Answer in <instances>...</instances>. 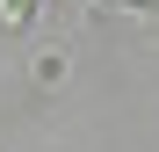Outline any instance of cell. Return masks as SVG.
I'll use <instances>...</instances> for the list:
<instances>
[{
  "instance_id": "obj_1",
  "label": "cell",
  "mask_w": 159,
  "mask_h": 152,
  "mask_svg": "<svg viewBox=\"0 0 159 152\" xmlns=\"http://www.w3.org/2000/svg\"><path fill=\"white\" fill-rule=\"evenodd\" d=\"M29 15H36V0H0V29H22Z\"/></svg>"
}]
</instances>
